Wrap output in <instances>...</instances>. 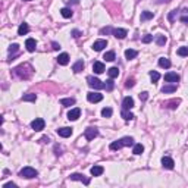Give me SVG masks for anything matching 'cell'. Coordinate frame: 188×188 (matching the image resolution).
I'll list each match as a JSON object with an SVG mask.
<instances>
[{
	"label": "cell",
	"mask_w": 188,
	"mask_h": 188,
	"mask_svg": "<svg viewBox=\"0 0 188 188\" xmlns=\"http://www.w3.org/2000/svg\"><path fill=\"white\" fill-rule=\"evenodd\" d=\"M176 9L175 10H172V12H169V15H168V19H169V22H173V19H175V15H176Z\"/></svg>",
	"instance_id": "41"
},
{
	"label": "cell",
	"mask_w": 188,
	"mask_h": 188,
	"mask_svg": "<svg viewBox=\"0 0 188 188\" xmlns=\"http://www.w3.org/2000/svg\"><path fill=\"white\" fill-rule=\"evenodd\" d=\"M122 147H123V144L121 143V140H116L113 143H110V146H109L110 150H119V148H122Z\"/></svg>",
	"instance_id": "32"
},
{
	"label": "cell",
	"mask_w": 188,
	"mask_h": 188,
	"mask_svg": "<svg viewBox=\"0 0 188 188\" xmlns=\"http://www.w3.org/2000/svg\"><path fill=\"white\" fill-rule=\"evenodd\" d=\"M87 100H88L90 103H98V101L103 100V94H100L97 91H90V93L87 94Z\"/></svg>",
	"instance_id": "6"
},
{
	"label": "cell",
	"mask_w": 188,
	"mask_h": 188,
	"mask_svg": "<svg viewBox=\"0 0 188 188\" xmlns=\"http://www.w3.org/2000/svg\"><path fill=\"white\" fill-rule=\"evenodd\" d=\"M3 188H16V184H13V182H8V184H5Z\"/></svg>",
	"instance_id": "45"
},
{
	"label": "cell",
	"mask_w": 188,
	"mask_h": 188,
	"mask_svg": "<svg viewBox=\"0 0 188 188\" xmlns=\"http://www.w3.org/2000/svg\"><path fill=\"white\" fill-rule=\"evenodd\" d=\"M153 16H154V13H153V12H150V10H144V12H141V16H140V19L144 22V21H148V19H153Z\"/></svg>",
	"instance_id": "22"
},
{
	"label": "cell",
	"mask_w": 188,
	"mask_h": 188,
	"mask_svg": "<svg viewBox=\"0 0 188 188\" xmlns=\"http://www.w3.org/2000/svg\"><path fill=\"white\" fill-rule=\"evenodd\" d=\"M41 140H43V143H49V141H50V140L47 138V137H43V138H41Z\"/></svg>",
	"instance_id": "50"
},
{
	"label": "cell",
	"mask_w": 188,
	"mask_h": 188,
	"mask_svg": "<svg viewBox=\"0 0 188 188\" xmlns=\"http://www.w3.org/2000/svg\"><path fill=\"white\" fill-rule=\"evenodd\" d=\"M176 91V84H172V85H165L162 87V93L168 94V93H175Z\"/></svg>",
	"instance_id": "26"
},
{
	"label": "cell",
	"mask_w": 188,
	"mask_h": 188,
	"mask_svg": "<svg viewBox=\"0 0 188 188\" xmlns=\"http://www.w3.org/2000/svg\"><path fill=\"white\" fill-rule=\"evenodd\" d=\"M121 143L123 144V147H129V146H134V144H135L132 137H123V138H121Z\"/></svg>",
	"instance_id": "25"
},
{
	"label": "cell",
	"mask_w": 188,
	"mask_h": 188,
	"mask_svg": "<svg viewBox=\"0 0 188 188\" xmlns=\"http://www.w3.org/2000/svg\"><path fill=\"white\" fill-rule=\"evenodd\" d=\"M60 15L63 18H66V19H69V18H72L74 12H72V9H69V8H62L60 9Z\"/></svg>",
	"instance_id": "24"
},
{
	"label": "cell",
	"mask_w": 188,
	"mask_h": 188,
	"mask_svg": "<svg viewBox=\"0 0 188 188\" xmlns=\"http://www.w3.org/2000/svg\"><path fill=\"white\" fill-rule=\"evenodd\" d=\"M112 34H113L115 38H119V40H123V38L128 35L126 30H123V28H115L113 31H112Z\"/></svg>",
	"instance_id": "10"
},
{
	"label": "cell",
	"mask_w": 188,
	"mask_h": 188,
	"mask_svg": "<svg viewBox=\"0 0 188 188\" xmlns=\"http://www.w3.org/2000/svg\"><path fill=\"white\" fill-rule=\"evenodd\" d=\"M179 21L181 22H184V24H188V16H181Z\"/></svg>",
	"instance_id": "48"
},
{
	"label": "cell",
	"mask_w": 188,
	"mask_h": 188,
	"mask_svg": "<svg viewBox=\"0 0 188 188\" xmlns=\"http://www.w3.org/2000/svg\"><path fill=\"white\" fill-rule=\"evenodd\" d=\"M93 71H94L96 74H103V72H105V63L96 60V62L93 63Z\"/></svg>",
	"instance_id": "17"
},
{
	"label": "cell",
	"mask_w": 188,
	"mask_h": 188,
	"mask_svg": "<svg viewBox=\"0 0 188 188\" xmlns=\"http://www.w3.org/2000/svg\"><path fill=\"white\" fill-rule=\"evenodd\" d=\"M80 35H82V33H81V31H78V30H74V31H72V37H75V38H78Z\"/></svg>",
	"instance_id": "46"
},
{
	"label": "cell",
	"mask_w": 188,
	"mask_h": 188,
	"mask_svg": "<svg viewBox=\"0 0 188 188\" xmlns=\"http://www.w3.org/2000/svg\"><path fill=\"white\" fill-rule=\"evenodd\" d=\"M69 179H72V181H80V182H82L84 185H90V178H87L84 173H71L69 175Z\"/></svg>",
	"instance_id": "3"
},
{
	"label": "cell",
	"mask_w": 188,
	"mask_h": 188,
	"mask_svg": "<svg viewBox=\"0 0 188 188\" xmlns=\"http://www.w3.org/2000/svg\"><path fill=\"white\" fill-rule=\"evenodd\" d=\"M25 47H27V50L28 51H35V47H37V41L34 40V38H27V41H25Z\"/></svg>",
	"instance_id": "16"
},
{
	"label": "cell",
	"mask_w": 188,
	"mask_h": 188,
	"mask_svg": "<svg viewBox=\"0 0 188 188\" xmlns=\"http://www.w3.org/2000/svg\"><path fill=\"white\" fill-rule=\"evenodd\" d=\"M113 87H115V82L112 81V78H110L109 81H106V84H105V88H106L107 91H112V90H113Z\"/></svg>",
	"instance_id": "37"
},
{
	"label": "cell",
	"mask_w": 188,
	"mask_h": 188,
	"mask_svg": "<svg viewBox=\"0 0 188 188\" xmlns=\"http://www.w3.org/2000/svg\"><path fill=\"white\" fill-rule=\"evenodd\" d=\"M147 98H148V93H147V91H143V93L140 94V100H141V101H146Z\"/></svg>",
	"instance_id": "43"
},
{
	"label": "cell",
	"mask_w": 188,
	"mask_h": 188,
	"mask_svg": "<svg viewBox=\"0 0 188 188\" xmlns=\"http://www.w3.org/2000/svg\"><path fill=\"white\" fill-rule=\"evenodd\" d=\"M132 107H134V98L132 97H125L122 100V109H125V110H131Z\"/></svg>",
	"instance_id": "13"
},
{
	"label": "cell",
	"mask_w": 188,
	"mask_h": 188,
	"mask_svg": "<svg viewBox=\"0 0 188 188\" xmlns=\"http://www.w3.org/2000/svg\"><path fill=\"white\" fill-rule=\"evenodd\" d=\"M103 59H106L107 62H113L115 59H116V55H115V51L110 50V51H106V53H105V57H103Z\"/></svg>",
	"instance_id": "33"
},
{
	"label": "cell",
	"mask_w": 188,
	"mask_h": 188,
	"mask_svg": "<svg viewBox=\"0 0 188 188\" xmlns=\"http://www.w3.org/2000/svg\"><path fill=\"white\" fill-rule=\"evenodd\" d=\"M171 60L168 59V57H160L159 59V66L160 68H165V69H168V68H171Z\"/></svg>",
	"instance_id": "23"
},
{
	"label": "cell",
	"mask_w": 188,
	"mask_h": 188,
	"mask_svg": "<svg viewBox=\"0 0 188 188\" xmlns=\"http://www.w3.org/2000/svg\"><path fill=\"white\" fill-rule=\"evenodd\" d=\"M60 105H62V106H66V107H69V106H74V105H75V98H74V97L60 98Z\"/></svg>",
	"instance_id": "20"
},
{
	"label": "cell",
	"mask_w": 188,
	"mask_h": 188,
	"mask_svg": "<svg viewBox=\"0 0 188 188\" xmlns=\"http://www.w3.org/2000/svg\"><path fill=\"white\" fill-rule=\"evenodd\" d=\"M107 74H109V76L113 80V78H118V75H119V69L116 68V66H113V68H110V69H107Z\"/></svg>",
	"instance_id": "31"
},
{
	"label": "cell",
	"mask_w": 188,
	"mask_h": 188,
	"mask_svg": "<svg viewBox=\"0 0 188 188\" xmlns=\"http://www.w3.org/2000/svg\"><path fill=\"white\" fill-rule=\"evenodd\" d=\"M137 55H138V51L134 49H126L125 50V57L128 59V60H131V59H135L137 57Z\"/></svg>",
	"instance_id": "19"
},
{
	"label": "cell",
	"mask_w": 188,
	"mask_h": 188,
	"mask_svg": "<svg viewBox=\"0 0 188 188\" xmlns=\"http://www.w3.org/2000/svg\"><path fill=\"white\" fill-rule=\"evenodd\" d=\"M87 82H88V85H90L91 88H94V90L105 88V84L100 81L98 78H96V76H87Z\"/></svg>",
	"instance_id": "2"
},
{
	"label": "cell",
	"mask_w": 188,
	"mask_h": 188,
	"mask_svg": "<svg viewBox=\"0 0 188 188\" xmlns=\"http://www.w3.org/2000/svg\"><path fill=\"white\" fill-rule=\"evenodd\" d=\"M80 0H69V5H78Z\"/></svg>",
	"instance_id": "49"
},
{
	"label": "cell",
	"mask_w": 188,
	"mask_h": 188,
	"mask_svg": "<svg viewBox=\"0 0 188 188\" xmlns=\"http://www.w3.org/2000/svg\"><path fill=\"white\" fill-rule=\"evenodd\" d=\"M24 2H31V0H24Z\"/></svg>",
	"instance_id": "51"
},
{
	"label": "cell",
	"mask_w": 188,
	"mask_h": 188,
	"mask_svg": "<svg viewBox=\"0 0 188 188\" xmlns=\"http://www.w3.org/2000/svg\"><path fill=\"white\" fill-rule=\"evenodd\" d=\"M154 41H156V44H157V46H165V44H166V41H168V38H166L165 35H156Z\"/></svg>",
	"instance_id": "30"
},
{
	"label": "cell",
	"mask_w": 188,
	"mask_h": 188,
	"mask_svg": "<svg viewBox=\"0 0 188 188\" xmlns=\"http://www.w3.org/2000/svg\"><path fill=\"white\" fill-rule=\"evenodd\" d=\"M179 103H181V100H176V101H175V100H172L171 103H169V105H171L169 107H171V109H175V107H176V105H179Z\"/></svg>",
	"instance_id": "44"
},
{
	"label": "cell",
	"mask_w": 188,
	"mask_h": 188,
	"mask_svg": "<svg viewBox=\"0 0 188 188\" xmlns=\"http://www.w3.org/2000/svg\"><path fill=\"white\" fill-rule=\"evenodd\" d=\"M162 166H163V169L172 171V169L175 168V162H173V159H172V157H169V156H165V157H162Z\"/></svg>",
	"instance_id": "7"
},
{
	"label": "cell",
	"mask_w": 188,
	"mask_h": 188,
	"mask_svg": "<svg viewBox=\"0 0 188 188\" xmlns=\"http://www.w3.org/2000/svg\"><path fill=\"white\" fill-rule=\"evenodd\" d=\"M121 116H122L125 121H132V119L135 118V116H134V115H132L129 110H125V109H122V112H121Z\"/></svg>",
	"instance_id": "27"
},
{
	"label": "cell",
	"mask_w": 188,
	"mask_h": 188,
	"mask_svg": "<svg viewBox=\"0 0 188 188\" xmlns=\"http://www.w3.org/2000/svg\"><path fill=\"white\" fill-rule=\"evenodd\" d=\"M112 115H113V110H112L110 107H103V109H101V116H103V118H110Z\"/></svg>",
	"instance_id": "34"
},
{
	"label": "cell",
	"mask_w": 188,
	"mask_h": 188,
	"mask_svg": "<svg viewBox=\"0 0 188 188\" xmlns=\"http://www.w3.org/2000/svg\"><path fill=\"white\" fill-rule=\"evenodd\" d=\"M165 81L166 82H171V84H175V82L179 81V75L176 72H168L165 75Z\"/></svg>",
	"instance_id": "11"
},
{
	"label": "cell",
	"mask_w": 188,
	"mask_h": 188,
	"mask_svg": "<svg viewBox=\"0 0 188 188\" xmlns=\"http://www.w3.org/2000/svg\"><path fill=\"white\" fill-rule=\"evenodd\" d=\"M44 126H46V122H44V119L43 118H35L33 122H31V128H33L34 131L40 132L44 129Z\"/></svg>",
	"instance_id": "4"
},
{
	"label": "cell",
	"mask_w": 188,
	"mask_h": 188,
	"mask_svg": "<svg viewBox=\"0 0 188 188\" xmlns=\"http://www.w3.org/2000/svg\"><path fill=\"white\" fill-rule=\"evenodd\" d=\"M143 151H144V146H143V144H140V143L138 144H134V148H132V153H134V154L140 156Z\"/></svg>",
	"instance_id": "28"
},
{
	"label": "cell",
	"mask_w": 188,
	"mask_h": 188,
	"mask_svg": "<svg viewBox=\"0 0 188 188\" xmlns=\"http://www.w3.org/2000/svg\"><path fill=\"white\" fill-rule=\"evenodd\" d=\"M134 85H135V80H134V78H128L126 82H125V87H126V88H132Z\"/></svg>",
	"instance_id": "38"
},
{
	"label": "cell",
	"mask_w": 188,
	"mask_h": 188,
	"mask_svg": "<svg viewBox=\"0 0 188 188\" xmlns=\"http://www.w3.org/2000/svg\"><path fill=\"white\" fill-rule=\"evenodd\" d=\"M107 46V41L106 40H96L93 43V50L94 51H101Z\"/></svg>",
	"instance_id": "12"
},
{
	"label": "cell",
	"mask_w": 188,
	"mask_h": 188,
	"mask_svg": "<svg viewBox=\"0 0 188 188\" xmlns=\"http://www.w3.org/2000/svg\"><path fill=\"white\" fill-rule=\"evenodd\" d=\"M112 31H113V30H112L110 27H106V28H101V30H100V34L105 35V34H109V33H112Z\"/></svg>",
	"instance_id": "42"
},
{
	"label": "cell",
	"mask_w": 188,
	"mask_h": 188,
	"mask_svg": "<svg viewBox=\"0 0 188 188\" xmlns=\"http://www.w3.org/2000/svg\"><path fill=\"white\" fill-rule=\"evenodd\" d=\"M151 41H153V35H150V34H146V35L143 37V43H146V44H147V43H151Z\"/></svg>",
	"instance_id": "40"
},
{
	"label": "cell",
	"mask_w": 188,
	"mask_h": 188,
	"mask_svg": "<svg viewBox=\"0 0 188 188\" xmlns=\"http://www.w3.org/2000/svg\"><path fill=\"white\" fill-rule=\"evenodd\" d=\"M35 100H37V94L34 93H28L22 96V101H35Z\"/></svg>",
	"instance_id": "29"
},
{
	"label": "cell",
	"mask_w": 188,
	"mask_h": 188,
	"mask_svg": "<svg viewBox=\"0 0 188 188\" xmlns=\"http://www.w3.org/2000/svg\"><path fill=\"white\" fill-rule=\"evenodd\" d=\"M72 129L74 128H71V126H63V128H59L57 129V135L59 137H62V138H68V137H71L72 135Z\"/></svg>",
	"instance_id": "8"
},
{
	"label": "cell",
	"mask_w": 188,
	"mask_h": 188,
	"mask_svg": "<svg viewBox=\"0 0 188 188\" xmlns=\"http://www.w3.org/2000/svg\"><path fill=\"white\" fill-rule=\"evenodd\" d=\"M8 50H9V53H16L18 50H19V46L18 44H10Z\"/></svg>",
	"instance_id": "39"
},
{
	"label": "cell",
	"mask_w": 188,
	"mask_h": 188,
	"mask_svg": "<svg viewBox=\"0 0 188 188\" xmlns=\"http://www.w3.org/2000/svg\"><path fill=\"white\" fill-rule=\"evenodd\" d=\"M90 172H91V175H93V176H100V175H103L105 168H103V166H100V165H94V166L90 169Z\"/></svg>",
	"instance_id": "15"
},
{
	"label": "cell",
	"mask_w": 188,
	"mask_h": 188,
	"mask_svg": "<svg viewBox=\"0 0 188 188\" xmlns=\"http://www.w3.org/2000/svg\"><path fill=\"white\" fill-rule=\"evenodd\" d=\"M178 55H179L181 57L188 56V47H187V46H182V47H179V49H178Z\"/></svg>",
	"instance_id": "36"
},
{
	"label": "cell",
	"mask_w": 188,
	"mask_h": 188,
	"mask_svg": "<svg viewBox=\"0 0 188 188\" xmlns=\"http://www.w3.org/2000/svg\"><path fill=\"white\" fill-rule=\"evenodd\" d=\"M97 135H98V129L96 128V126H88V128L85 129V132H84V137L88 140V141L94 140Z\"/></svg>",
	"instance_id": "5"
},
{
	"label": "cell",
	"mask_w": 188,
	"mask_h": 188,
	"mask_svg": "<svg viewBox=\"0 0 188 188\" xmlns=\"http://www.w3.org/2000/svg\"><path fill=\"white\" fill-rule=\"evenodd\" d=\"M57 63L59 65H62V66H66L68 63H69V55L68 53H60L59 56H57Z\"/></svg>",
	"instance_id": "14"
},
{
	"label": "cell",
	"mask_w": 188,
	"mask_h": 188,
	"mask_svg": "<svg viewBox=\"0 0 188 188\" xmlns=\"http://www.w3.org/2000/svg\"><path fill=\"white\" fill-rule=\"evenodd\" d=\"M28 33H30V25L27 22H22L18 28V35H27Z\"/></svg>",
	"instance_id": "18"
},
{
	"label": "cell",
	"mask_w": 188,
	"mask_h": 188,
	"mask_svg": "<svg viewBox=\"0 0 188 188\" xmlns=\"http://www.w3.org/2000/svg\"><path fill=\"white\" fill-rule=\"evenodd\" d=\"M51 46H53V50H59V49H60V44H59V43H56V41H53V43H51Z\"/></svg>",
	"instance_id": "47"
},
{
	"label": "cell",
	"mask_w": 188,
	"mask_h": 188,
	"mask_svg": "<svg viewBox=\"0 0 188 188\" xmlns=\"http://www.w3.org/2000/svg\"><path fill=\"white\" fill-rule=\"evenodd\" d=\"M80 115H81V109L80 107H74V109H71L68 112V119L69 121H76L80 118Z\"/></svg>",
	"instance_id": "9"
},
{
	"label": "cell",
	"mask_w": 188,
	"mask_h": 188,
	"mask_svg": "<svg viewBox=\"0 0 188 188\" xmlns=\"http://www.w3.org/2000/svg\"><path fill=\"white\" fill-rule=\"evenodd\" d=\"M37 175H38V172L35 171L34 168H31V166H25V168H22V169L19 171V176L27 178V179H33Z\"/></svg>",
	"instance_id": "1"
},
{
	"label": "cell",
	"mask_w": 188,
	"mask_h": 188,
	"mask_svg": "<svg viewBox=\"0 0 188 188\" xmlns=\"http://www.w3.org/2000/svg\"><path fill=\"white\" fill-rule=\"evenodd\" d=\"M150 78H151V81L153 82H157L159 80H160V74L157 72V71H150Z\"/></svg>",
	"instance_id": "35"
},
{
	"label": "cell",
	"mask_w": 188,
	"mask_h": 188,
	"mask_svg": "<svg viewBox=\"0 0 188 188\" xmlns=\"http://www.w3.org/2000/svg\"><path fill=\"white\" fill-rule=\"evenodd\" d=\"M82 69H84V62H82V60H76L74 65H72V71H74L75 74L81 72Z\"/></svg>",
	"instance_id": "21"
}]
</instances>
